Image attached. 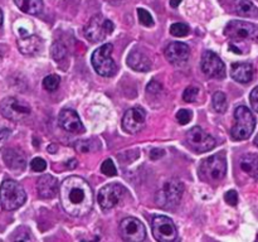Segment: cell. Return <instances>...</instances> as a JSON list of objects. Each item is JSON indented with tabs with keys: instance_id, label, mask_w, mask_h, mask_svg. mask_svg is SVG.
I'll list each match as a JSON object with an SVG mask.
<instances>
[{
	"instance_id": "3",
	"label": "cell",
	"mask_w": 258,
	"mask_h": 242,
	"mask_svg": "<svg viewBox=\"0 0 258 242\" xmlns=\"http://www.w3.org/2000/svg\"><path fill=\"white\" fill-rule=\"evenodd\" d=\"M227 159L226 154L218 153L204 159L199 168V174L202 179L211 183H218L226 176Z\"/></svg>"
},
{
	"instance_id": "37",
	"label": "cell",
	"mask_w": 258,
	"mask_h": 242,
	"mask_svg": "<svg viewBox=\"0 0 258 242\" xmlns=\"http://www.w3.org/2000/svg\"><path fill=\"white\" fill-rule=\"evenodd\" d=\"M249 101H251L252 108L258 112V86L252 90L251 95H249Z\"/></svg>"
},
{
	"instance_id": "42",
	"label": "cell",
	"mask_w": 258,
	"mask_h": 242,
	"mask_svg": "<svg viewBox=\"0 0 258 242\" xmlns=\"http://www.w3.org/2000/svg\"><path fill=\"white\" fill-rule=\"evenodd\" d=\"M3 20H4V17H3L2 9H0V28H2V25H3Z\"/></svg>"
},
{
	"instance_id": "13",
	"label": "cell",
	"mask_w": 258,
	"mask_h": 242,
	"mask_svg": "<svg viewBox=\"0 0 258 242\" xmlns=\"http://www.w3.org/2000/svg\"><path fill=\"white\" fill-rule=\"evenodd\" d=\"M120 233L123 241L143 242L146 238V228L140 219L127 217L120 223Z\"/></svg>"
},
{
	"instance_id": "30",
	"label": "cell",
	"mask_w": 258,
	"mask_h": 242,
	"mask_svg": "<svg viewBox=\"0 0 258 242\" xmlns=\"http://www.w3.org/2000/svg\"><path fill=\"white\" fill-rule=\"evenodd\" d=\"M138 17H139V20H140L141 24L145 25V27H153V25H154L153 17H151V14L146 9L139 8V9H138Z\"/></svg>"
},
{
	"instance_id": "12",
	"label": "cell",
	"mask_w": 258,
	"mask_h": 242,
	"mask_svg": "<svg viewBox=\"0 0 258 242\" xmlns=\"http://www.w3.org/2000/svg\"><path fill=\"white\" fill-rule=\"evenodd\" d=\"M151 228L154 237L159 242H173L178 238V229L175 224L166 216L154 217Z\"/></svg>"
},
{
	"instance_id": "8",
	"label": "cell",
	"mask_w": 258,
	"mask_h": 242,
	"mask_svg": "<svg viewBox=\"0 0 258 242\" xmlns=\"http://www.w3.org/2000/svg\"><path fill=\"white\" fill-rule=\"evenodd\" d=\"M224 34L234 42L258 39V27L248 22L232 20L224 28Z\"/></svg>"
},
{
	"instance_id": "41",
	"label": "cell",
	"mask_w": 258,
	"mask_h": 242,
	"mask_svg": "<svg viewBox=\"0 0 258 242\" xmlns=\"http://www.w3.org/2000/svg\"><path fill=\"white\" fill-rule=\"evenodd\" d=\"M181 2H183V0H170V7L171 8H178L179 5H180Z\"/></svg>"
},
{
	"instance_id": "17",
	"label": "cell",
	"mask_w": 258,
	"mask_h": 242,
	"mask_svg": "<svg viewBox=\"0 0 258 242\" xmlns=\"http://www.w3.org/2000/svg\"><path fill=\"white\" fill-rule=\"evenodd\" d=\"M58 121H59V125L68 133L82 134L85 131V126L81 123L80 116L75 110L64 108V110L60 111Z\"/></svg>"
},
{
	"instance_id": "40",
	"label": "cell",
	"mask_w": 258,
	"mask_h": 242,
	"mask_svg": "<svg viewBox=\"0 0 258 242\" xmlns=\"http://www.w3.org/2000/svg\"><path fill=\"white\" fill-rule=\"evenodd\" d=\"M66 166H67L68 169H75L76 166H77V160H76V159H71V160H68L67 163H66Z\"/></svg>"
},
{
	"instance_id": "39",
	"label": "cell",
	"mask_w": 258,
	"mask_h": 242,
	"mask_svg": "<svg viewBox=\"0 0 258 242\" xmlns=\"http://www.w3.org/2000/svg\"><path fill=\"white\" fill-rule=\"evenodd\" d=\"M163 155H164L163 149H154V150L150 153V159H153V160H158V159L161 158Z\"/></svg>"
},
{
	"instance_id": "18",
	"label": "cell",
	"mask_w": 258,
	"mask_h": 242,
	"mask_svg": "<svg viewBox=\"0 0 258 242\" xmlns=\"http://www.w3.org/2000/svg\"><path fill=\"white\" fill-rule=\"evenodd\" d=\"M37 191L40 198H54L59 193V183H58L57 178H54L50 174H44L38 179Z\"/></svg>"
},
{
	"instance_id": "32",
	"label": "cell",
	"mask_w": 258,
	"mask_h": 242,
	"mask_svg": "<svg viewBox=\"0 0 258 242\" xmlns=\"http://www.w3.org/2000/svg\"><path fill=\"white\" fill-rule=\"evenodd\" d=\"M66 54H67V49H66L64 45L59 42H55L52 47L53 58L57 60H60L66 57Z\"/></svg>"
},
{
	"instance_id": "38",
	"label": "cell",
	"mask_w": 258,
	"mask_h": 242,
	"mask_svg": "<svg viewBox=\"0 0 258 242\" xmlns=\"http://www.w3.org/2000/svg\"><path fill=\"white\" fill-rule=\"evenodd\" d=\"M146 90H148V92L158 93V92H160L161 85L160 83L156 82V81H151V82L148 85V87H146Z\"/></svg>"
},
{
	"instance_id": "4",
	"label": "cell",
	"mask_w": 258,
	"mask_h": 242,
	"mask_svg": "<svg viewBox=\"0 0 258 242\" xmlns=\"http://www.w3.org/2000/svg\"><path fill=\"white\" fill-rule=\"evenodd\" d=\"M234 126L231 130L233 140H246L252 135L256 126V118L246 106H238L234 111Z\"/></svg>"
},
{
	"instance_id": "10",
	"label": "cell",
	"mask_w": 258,
	"mask_h": 242,
	"mask_svg": "<svg viewBox=\"0 0 258 242\" xmlns=\"http://www.w3.org/2000/svg\"><path fill=\"white\" fill-rule=\"evenodd\" d=\"M0 112L5 118L22 121L30 115V107L15 97H5L0 102Z\"/></svg>"
},
{
	"instance_id": "27",
	"label": "cell",
	"mask_w": 258,
	"mask_h": 242,
	"mask_svg": "<svg viewBox=\"0 0 258 242\" xmlns=\"http://www.w3.org/2000/svg\"><path fill=\"white\" fill-rule=\"evenodd\" d=\"M212 105L213 108L219 113L226 112L227 107H228V103H227V97L223 92L218 91L213 95V100H212Z\"/></svg>"
},
{
	"instance_id": "21",
	"label": "cell",
	"mask_w": 258,
	"mask_h": 242,
	"mask_svg": "<svg viewBox=\"0 0 258 242\" xmlns=\"http://www.w3.org/2000/svg\"><path fill=\"white\" fill-rule=\"evenodd\" d=\"M127 65L138 72H148L151 68V62L143 52L133 50L127 57Z\"/></svg>"
},
{
	"instance_id": "43",
	"label": "cell",
	"mask_w": 258,
	"mask_h": 242,
	"mask_svg": "<svg viewBox=\"0 0 258 242\" xmlns=\"http://www.w3.org/2000/svg\"><path fill=\"white\" fill-rule=\"evenodd\" d=\"M254 145H256V146H257V148H258V134H257L256 139H254Z\"/></svg>"
},
{
	"instance_id": "1",
	"label": "cell",
	"mask_w": 258,
	"mask_h": 242,
	"mask_svg": "<svg viewBox=\"0 0 258 242\" xmlns=\"http://www.w3.org/2000/svg\"><path fill=\"white\" fill-rule=\"evenodd\" d=\"M59 199L63 209L70 216L82 217L90 213L95 197L87 180L81 176L72 175L60 183Z\"/></svg>"
},
{
	"instance_id": "11",
	"label": "cell",
	"mask_w": 258,
	"mask_h": 242,
	"mask_svg": "<svg viewBox=\"0 0 258 242\" xmlns=\"http://www.w3.org/2000/svg\"><path fill=\"white\" fill-rule=\"evenodd\" d=\"M126 194V188L121 184L111 183L102 187L97 194V201L100 203L101 208L107 211L117 206L123 199Z\"/></svg>"
},
{
	"instance_id": "16",
	"label": "cell",
	"mask_w": 258,
	"mask_h": 242,
	"mask_svg": "<svg viewBox=\"0 0 258 242\" xmlns=\"http://www.w3.org/2000/svg\"><path fill=\"white\" fill-rule=\"evenodd\" d=\"M190 57V49L185 43L173 42L165 48V58L175 66L185 65Z\"/></svg>"
},
{
	"instance_id": "33",
	"label": "cell",
	"mask_w": 258,
	"mask_h": 242,
	"mask_svg": "<svg viewBox=\"0 0 258 242\" xmlns=\"http://www.w3.org/2000/svg\"><path fill=\"white\" fill-rule=\"evenodd\" d=\"M198 93H199L198 88L194 87V86H190V87H188L185 91H184L183 100L185 101V102H194V101L197 100V97H198Z\"/></svg>"
},
{
	"instance_id": "29",
	"label": "cell",
	"mask_w": 258,
	"mask_h": 242,
	"mask_svg": "<svg viewBox=\"0 0 258 242\" xmlns=\"http://www.w3.org/2000/svg\"><path fill=\"white\" fill-rule=\"evenodd\" d=\"M60 78L57 75H49L43 80V87L49 92H54L58 87H59Z\"/></svg>"
},
{
	"instance_id": "5",
	"label": "cell",
	"mask_w": 258,
	"mask_h": 242,
	"mask_svg": "<svg viewBox=\"0 0 258 242\" xmlns=\"http://www.w3.org/2000/svg\"><path fill=\"white\" fill-rule=\"evenodd\" d=\"M113 45L111 43L101 45L100 48L93 52L91 62L96 72L102 77H112L117 72V66L112 58Z\"/></svg>"
},
{
	"instance_id": "2",
	"label": "cell",
	"mask_w": 258,
	"mask_h": 242,
	"mask_svg": "<svg viewBox=\"0 0 258 242\" xmlns=\"http://www.w3.org/2000/svg\"><path fill=\"white\" fill-rule=\"evenodd\" d=\"M27 201V193L18 182L7 179L0 186V204L5 211H15Z\"/></svg>"
},
{
	"instance_id": "36",
	"label": "cell",
	"mask_w": 258,
	"mask_h": 242,
	"mask_svg": "<svg viewBox=\"0 0 258 242\" xmlns=\"http://www.w3.org/2000/svg\"><path fill=\"white\" fill-rule=\"evenodd\" d=\"M224 201L229 204V206H237L238 203V194L236 191H228L224 196Z\"/></svg>"
},
{
	"instance_id": "35",
	"label": "cell",
	"mask_w": 258,
	"mask_h": 242,
	"mask_svg": "<svg viewBox=\"0 0 258 242\" xmlns=\"http://www.w3.org/2000/svg\"><path fill=\"white\" fill-rule=\"evenodd\" d=\"M176 120L179 121V124L181 125H186L188 123H190L191 120V111L189 110H179L176 112Z\"/></svg>"
},
{
	"instance_id": "26",
	"label": "cell",
	"mask_w": 258,
	"mask_h": 242,
	"mask_svg": "<svg viewBox=\"0 0 258 242\" xmlns=\"http://www.w3.org/2000/svg\"><path fill=\"white\" fill-rule=\"evenodd\" d=\"M100 144L96 140H78L76 141L75 149L78 151V153H92V151L100 149Z\"/></svg>"
},
{
	"instance_id": "7",
	"label": "cell",
	"mask_w": 258,
	"mask_h": 242,
	"mask_svg": "<svg viewBox=\"0 0 258 242\" xmlns=\"http://www.w3.org/2000/svg\"><path fill=\"white\" fill-rule=\"evenodd\" d=\"M115 29V25L111 20L106 19L102 15H95L90 19L85 27V37L92 43L105 40Z\"/></svg>"
},
{
	"instance_id": "6",
	"label": "cell",
	"mask_w": 258,
	"mask_h": 242,
	"mask_svg": "<svg viewBox=\"0 0 258 242\" xmlns=\"http://www.w3.org/2000/svg\"><path fill=\"white\" fill-rule=\"evenodd\" d=\"M184 193V186L178 179H171L164 184L163 188L156 193L155 202L164 209H173L180 203Z\"/></svg>"
},
{
	"instance_id": "28",
	"label": "cell",
	"mask_w": 258,
	"mask_h": 242,
	"mask_svg": "<svg viewBox=\"0 0 258 242\" xmlns=\"http://www.w3.org/2000/svg\"><path fill=\"white\" fill-rule=\"evenodd\" d=\"M190 33V28L189 25L184 24V23H174L170 27V34L174 35V37L183 38L186 37V35Z\"/></svg>"
},
{
	"instance_id": "14",
	"label": "cell",
	"mask_w": 258,
	"mask_h": 242,
	"mask_svg": "<svg viewBox=\"0 0 258 242\" xmlns=\"http://www.w3.org/2000/svg\"><path fill=\"white\" fill-rule=\"evenodd\" d=\"M201 68L206 76L211 78L226 77V65L218 54L212 50H206L202 55Z\"/></svg>"
},
{
	"instance_id": "15",
	"label": "cell",
	"mask_w": 258,
	"mask_h": 242,
	"mask_svg": "<svg viewBox=\"0 0 258 242\" xmlns=\"http://www.w3.org/2000/svg\"><path fill=\"white\" fill-rule=\"evenodd\" d=\"M146 113L143 108L134 107L125 112L122 117V129L128 134H136L145 125Z\"/></svg>"
},
{
	"instance_id": "24",
	"label": "cell",
	"mask_w": 258,
	"mask_h": 242,
	"mask_svg": "<svg viewBox=\"0 0 258 242\" xmlns=\"http://www.w3.org/2000/svg\"><path fill=\"white\" fill-rule=\"evenodd\" d=\"M233 7L237 14L241 17L253 18L258 14V9L251 0H234Z\"/></svg>"
},
{
	"instance_id": "19",
	"label": "cell",
	"mask_w": 258,
	"mask_h": 242,
	"mask_svg": "<svg viewBox=\"0 0 258 242\" xmlns=\"http://www.w3.org/2000/svg\"><path fill=\"white\" fill-rule=\"evenodd\" d=\"M3 160H4L5 165L10 169V170H14L20 173L25 169L27 165V160H25V156L22 151H19L18 149L9 148L7 150H4L3 153Z\"/></svg>"
},
{
	"instance_id": "31",
	"label": "cell",
	"mask_w": 258,
	"mask_h": 242,
	"mask_svg": "<svg viewBox=\"0 0 258 242\" xmlns=\"http://www.w3.org/2000/svg\"><path fill=\"white\" fill-rule=\"evenodd\" d=\"M101 171H102L105 175L107 176H115L117 175V170H116V166L113 164V161L111 159H106L105 161L101 165Z\"/></svg>"
},
{
	"instance_id": "9",
	"label": "cell",
	"mask_w": 258,
	"mask_h": 242,
	"mask_svg": "<svg viewBox=\"0 0 258 242\" xmlns=\"http://www.w3.org/2000/svg\"><path fill=\"white\" fill-rule=\"evenodd\" d=\"M186 143L188 146L196 153H206L216 146V139L199 126H194L186 133Z\"/></svg>"
},
{
	"instance_id": "20",
	"label": "cell",
	"mask_w": 258,
	"mask_h": 242,
	"mask_svg": "<svg viewBox=\"0 0 258 242\" xmlns=\"http://www.w3.org/2000/svg\"><path fill=\"white\" fill-rule=\"evenodd\" d=\"M253 66L251 63H233L231 67V77L241 83L251 82L253 78Z\"/></svg>"
},
{
	"instance_id": "34",
	"label": "cell",
	"mask_w": 258,
	"mask_h": 242,
	"mask_svg": "<svg viewBox=\"0 0 258 242\" xmlns=\"http://www.w3.org/2000/svg\"><path fill=\"white\" fill-rule=\"evenodd\" d=\"M30 168H32V170L38 171V173H42V171H44L45 168H47V163H45L44 159L34 158L32 161H30Z\"/></svg>"
},
{
	"instance_id": "22",
	"label": "cell",
	"mask_w": 258,
	"mask_h": 242,
	"mask_svg": "<svg viewBox=\"0 0 258 242\" xmlns=\"http://www.w3.org/2000/svg\"><path fill=\"white\" fill-rule=\"evenodd\" d=\"M42 40L37 35H27L18 42V48L23 54H34L39 50Z\"/></svg>"
},
{
	"instance_id": "25",
	"label": "cell",
	"mask_w": 258,
	"mask_h": 242,
	"mask_svg": "<svg viewBox=\"0 0 258 242\" xmlns=\"http://www.w3.org/2000/svg\"><path fill=\"white\" fill-rule=\"evenodd\" d=\"M14 3L23 13L30 15L39 14L43 10V0H14Z\"/></svg>"
},
{
	"instance_id": "23",
	"label": "cell",
	"mask_w": 258,
	"mask_h": 242,
	"mask_svg": "<svg viewBox=\"0 0 258 242\" xmlns=\"http://www.w3.org/2000/svg\"><path fill=\"white\" fill-rule=\"evenodd\" d=\"M241 169L252 178L258 179V155L257 154H246L241 158Z\"/></svg>"
}]
</instances>
